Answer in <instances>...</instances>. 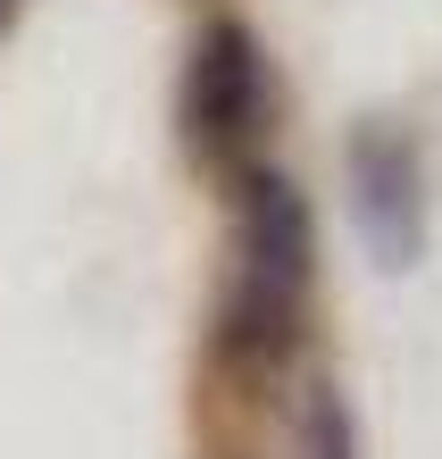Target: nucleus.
<instances>
[{"label": "nucleus", "mask_w": 442, "mask_h": 459, "mask_svg": "<svg viewBox=\"0 0 442 459\" xmlns=\"http://www.w3.org/2000/svg\"><path fill=\"white\" fill-rule=\"evenodd\" d=\"M317 292V209L284 159H251L234 176V259L209 309V368L234 385H267L300 359Z\"/></svg>", "instance_id": "1"}, {"label": "nucleus", "mask_w": 442, "mask_h": 459, "mask_svg": "<svg viewBox=\"0 0 442 459\" xmlns=\"http://www.w3.org/2000/svg\"><path fill=\"white\" fill-rule=\"evenodd\" d=\"M267 126H275V59H267L259 25L234 9L201 17V34L184 50V84H176V134H184L192 168L242 176L251 159H267L259 151Z\"/></svg>", "instance_id": "2"}, {"label": "nucleus", "mask_w": 442, "mask_h": 459, "mask_svg": "<svg viewBox=\"0 0 442 459\" xmlns=\"http://www.w3.org/2000/svg\"><path fill=\"white\" fill-rule=\"evenodd\" d=\"M342 201L384 276H409L426 259L434 193H426V143L401 117H359L342 134Z\"/></svg>", "instance_id": "3"}, {"label": "nucleus", "mask_w": 442, "mask_h": 459, "mask_svg": "<svg viewBox=\"0 0 442 459\" xmlns=\"http://www.w3.org/2000/svg\"><path fill=\"white\" fill-rule=\"evenodd\" d=\"M292 459H359V410L334 376L300 385V418H292Z\"/></svg>", "instance_id": "4"}, {"label": "nucleus", "mask_w": 442, "mask_h": 459, "mask_svg": "<svg viewBox=\"0 0 442 459\" xmlns=\"http://www.w3.org/2000/svg\"><path fill=\"white\" fill-rule=\"evenodd\" d=\"M9 25H17V0H0V34H9Z\"/></svg>", "instance_id": "5"}]
</instances>
